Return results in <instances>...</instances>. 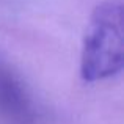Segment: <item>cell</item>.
Returning <instances> with one entry per match:
<instances>
[{"label": "cell", "mask_w": 124, "mask_h": 124, "mask_svg": "<svg viewBox=\"0 0 124 124\" xmlns=\"http://www.w3.org/2000/svg\"><path fill=\"white\" fill-rule=\"evenodd\" d=\"M124 66V9L115 0L94 8L85 31L80 76L85 82H99L121 72Z\"/></svg>", "instance_id": "obj_1"}, {"label": "cell", "mask_w": 124, "mask_h": 124, "mask_svg": "<svg viewBox=\"0 0 124 124\" xmlns=\"http://www.w3.org/2000/svg\"><path fill=\"white\" fill-rule=\"evenodd\" d=\"M0 118L8 124H33L36 107L27 85L0 57Z\"/></svg>", "instance_id": "obj_2"}]
</instances>
